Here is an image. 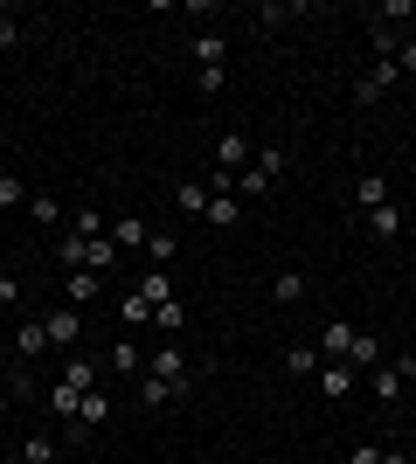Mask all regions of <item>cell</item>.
<instances>
[{
    "label": "cell",
    "instance_id": "cell-1",
    "mask_svg": "<svg viewBox=\"0 0 416 464\" xmlns=\"http://www.w3.org/2000/svg\"><path fill=\"white\" fill-rule=\"evenodd\" d=\"M277 174H285V146H257V153H250V167L237 174V201H257V194H271Z\"/></svg>",
    "mask_w": 416,
    "mask_h": 464
},
{
    "label": "cell",
    "instance_id": "cell-2",
    "mask_svg": "<svg viewBox=\"0 0 416 464\" xmlns=\"http://www.w3.org/2000/svg\"><path fill=\"white\" fill-rule=\"evenodd\" d=\"M402 83V70H396V56H375L368 70H361V83H354V104H375V97H389Z\"/></svg>",
    "mask_w": 416,
    "mask_h": 464
},
{
    "label": "cell",
    "instance_id": "cell-3",
    "mask_svg": "<svg viewBox=\"0 0 416 464\" xmlns=\"http://www.w3.org/2000/svg\"><path fill=\"white\" fill-rule=\"evenodd\" d=\"M146 374H160V382H174V388H195V368H188V347H180V340H167Z\"/></svg>",
    "mask_w": 416,
    "mask_h": 464
},
{
    "label": "cell",
    "instance_id": "cell-4",
    "mask_svg": "<svg viewBox=\"0 0 416 464\" xmlns=\"http://www.w3.org/2000/svg\"><path fill=\"white\" fill-rule=\"evenodd\" d=\"M410 374H416V361H410V353L382 361V368H375V382H368V388H375V402H402V382H410Z\"/></svg>",
    "mask_w": 416,
    "mask_h": 464
},
{
    "label": "cell",
    "instance_id": "cell-5",
    "mask_svg": "<svg viewBox=\"0 0 416 464\" xmlns=\"http://www.w3.org/2000/svg\"><path fill=\"white\" fill-rule=\"evenodd\" d=\"M250 153H257V146H250L243 132H222V146H216V174H222V180H237L243 167H250Z\"/></svg>",
    "mask_w": 416,
    "mask_h": 464
},
{
    "label": "cell",
    "instance_id": "cell-6",
    "mask_svg": "<svg viewBox=\"0 0 416 464\" xmlns=\"http://www.w3.org/2000/svg\"><path fill=\"white\" fill-rule=\"evenodd\" d=\"M42 333H49V347H77V333H83L77 305H56V312H42Z\"/></svg>",
    "mask_w": 416,
    "mask_h": 464
},
{
    "label": "cell",
    "instance_id": "cell-7",
    "mask_svg": "<svg viewBox=\"0 0 416 464\" xmlns=\"http://www.w3.org/2000/svg\"><path fill=\"white\" fill-rule=\"evenodd\" d=\"M111 243H119V250H146V243H153V222H146V215H119V222H111Z\"/></svg>",
    "mask_w": 416,
    "mask_h": 464
},
{
    "label": "cell",
    "instance_id": "cell-8",
    "mask_svg": "<svg viewBox=\"0 0 416 464\" xmlns=\"http://www.w3.org/2000/svg\"><path fill=\"white\" fill-rule=\"evenodd\" d=\"M313 382H319V395H326V402H347V395H354V368H347V361H326Z\"/></svg>",
    "mask_w": 416,
    "mask_h": 464
},
{
    "label": "cell",
    "instance_id": "cell-9",
    "mask_svg": "<svg viewBox=\"0 0 416 464\" xmlns=\"http://www.w3.org/2000/svg\"><path fill=\"white\" fill-rule=\"evenodd\" d=\"M277 361H285V374H292V382H313V374L326 368V361H319V347H305V340H292Z\"/></svg>",
    "mask_w": 416,
    "mask_h": 464
},
{
    "label": "cell",
    "instance_id": "cell-10",
    "mask_svg": "<svg viewBox=\"0 0 416 464\" xmlns=\"http://www.w3.org/2000/svg\"><path fill=\"white\" fill-rule=\"evenodd\" d=\"M195 388H174V382H160V374H139V402L146 409H167V402H188Z\"/></svg>",
    "mask_w": 416,
    "mask_h": 464
},
{
    "label": "cell",
    "instance_id": "cell-11",
    "mask_svg": "<svg viewBox=\"0 0 416 464\" xmlns=\"http://www.w3.org/2000/svg\"><path fill=\"white\" fill-rule=\"evenodd\" d=\"M347 347H354V326H347V319L319 326V361H347Z\"/></svg>",
    "mask_w": 416,
    "mask_h": 464
},
{
    "label": "cell",
    "instance_id": "cell-12",
    "mask_svg": "<svg viewBox=\"0 0 416 464\" xmlns=\"http://www.w3.org/2000/svg\"><path fill=\"white\" fill-rule=\"evenodd\" d=\"M368 236H375V243H396V236H402V208H396V201L368 208Z\"/></svg>",
    "mask_w": 416,
    "mask_h": 464
},
{
    "label": "cell",
    "instance_id": "cell-13",
    "mask_svg": "<svg viewBox=\"0 0 416 464\" xmlns=\"http://www.w3.org/2000/svg\"><path fill=\"white\" fill-rule=\"evenodd\" d=\"M104 423H111V395H104V388H91V395L77 402V430H104Z\"/></svg>",
    "mask_w": 416,
    "mask_h": 464
},
{
    "label": "cell",
    "instance_id": "cell-14",
    "mask_svg": "<svg viewBox=\"0 0 416 464\" xmlns=\"http://www.w3.org/2000/svg\"><path fill=\"white\" fill-rule=\"evenodd\" d=\"M201 222H208V229H237L243 201H237V194H208V215H201Z\"/></svg>",
    "mask_w": 416,
    "mask_h": 464
},
{
    "label": "cell",
    "instance_id": "cell-15",
    "mask_svg": "<svg viewBox=\"0 0 416 464\" xmlns=\"http://www.w3.org/2000/svg\"><path fill=\"white\" fill-rule=\"evenodd\" d=\"M174 208L180 215H208V180H174Z\"/></svg>",
    "mask_w": 416,
    "mask_h": 464
},
{
    "label": "cell",
    "instance_id": "cell-16",
    "mask_svg": "<svg viewBox=\"0 0 416 464\" xmlns=\"http://www.w3.org/2000/svg\"><path fill=\"white\" fill-rule=\"evenodd\" d=\"M7 347H15V361H21V353H49V333H42V319H21Z\"/></svg>",
    "mask_w": 416,
    "mask_h": 464
},
{
    "label": "cell",
    "instance_id": "cell-17",
    "mask_svg": "<svg viewBox=\"0 0 416 464\" xmlns=\"http://www.w3.org/2000/svg\"><path fill=\"white\" fill-rule=\"evenodd\" d=\"M28 222L35 229H63V201L56 194H28Z\"/></svg>",
    "mask_w": 416,
    "mask_h": 464
},
{
    "label": "cell",
    "instance_id": "cell-18",
    "mask_svg": "<svg viewBox=\"0 0 416 464\" xmlns=\"http://www.w3.org/2000/svg\"><path fill=\"white\" fill-rule=\"evenodd\" d=\"M347 368H368V374L382 368V340H375V333H354V347H347Z\"/></svg>",
    "mask_w": 416,
    "mask_h": 464
},
{
    "label": "cell",
    "instance_id": "cell-19",
    "mask_svg": "<svg viewBox=\"0 0 416 464\" xmlns=\"http://www.w3.org/2000/svg\"><path fill=\"white\" fill-rule=\"evenodd\" d=\"M83 256H91V243H83L77 229H63L56 236V264H63V271H83Z\"/></svg>",
    "mask_w": 416,
    "mask_h": 464
},
{
    "label": "cell",
    "instance_id": "cell-20",
    "mask_svg": "<svg viewBox=\"0 0 416 464\" xmlns=\"http://www.w3.org/2000/svg\"><path fill=\"white\" fill-rule=\"evenodd\" d=\"M382 201H389V180H382V174H361L354 180V208L368 215V208H382Z\"/></svg>",
    "mask_w": 416,
    "mask_h": 464
},
{
    "label": "cell",
    "instance_id": "cell-21",
    "mask_svg": "<svg viewBox=\"0 0 416 464\" xmlns=\"http://www.w3.org/2000/svg\"><path fill=\"white\" fill-rule=\"evenodd\" d=\"M222 56H229V42H222L216 28H208V35H195V63H201V70H222Z\"/></svg>",
    "mask_w": 416,
    "mask_h": 464
},
{
    "label": "cell",
    "instance_id": "cell-22",
    "mask_svg": "<svg viewBox=\"0 0 416 464\" xmlns=\"http://www.w3.org/2000/svg\"><path fill=\"white\" fill-rule=\"evenodd\" d=\"M271 298H277V305H298V298H305V271H277L271 277Z\"/></svg>",
    "mask_w": 416,
    "mask_h": 464
},
{
    "label": "cell",
    "instance_id": "cell-23",
    "mask_svg": "<svg viewBox=\"0 0 416 464\" xmlns=\"http://www.w3.org/2000/svg\"><path fill=\"white\" fill-rule=\"evenodd\" d=\"M77 402H83V395H77L70 382H56V388H49V416H63V423H77Z\"/></svg>",
    "mask_w": 416,
    "mask_h": 464
},
{
    "label": "cell",
    "instance_id": "cell-24",
    "mask_svg": "<svg viewBox=\"0 0 416 464\" xmlns=\"http://www.w3.org/2000/svg\"><path fill=\"white\" fill-rule=\"evenodd\" d=\"M139 298H146V305H167V298H174V277H167V271H146V277H139Z\"/></svg>",
    "mask_w": 416,
    "mask_h": 464
},
{
    "label": "cell",
    "instance_id": "cell-25",
    "mask_svg": "<svg viewBox=\"0 0 416 464\" xmlns=\"http://www.w3.org/2000/svg\"><path fill=\"white\" fill-rule=\"evenodd\" d=\"M153 319H160V333H167V340H180V326H188V305H180V298H167V305H153Z\"/></svg>",
    "mask_w": 416,
    "mask_h": 464
},
{
    "label": "cell",
    "instance_id": "cell-26",
    "mask_svg": "<svg viewBox=\"0 0 416 464\" xmlns=\"http://www.w3.org/2000/svg\"><path fill=\"white\" fill-rule=\"evenodd\" d=\"M104 361H111V374H146V361H139V347H132V340H119V347L104 353Z\"/></svg>",
    "mask_w": 416,
    "mask_h": 464
},
{
    "label": "cell",
    "instance_id": "cell-27",
    "mask_svg": "<svg viewBox=\"0 0 416 464\" xmlns=\"http://www.w3.org/2000/svg\"><path fill=\"white\" fill-rule=\"evenodd\" d=\"M111 264H119V243H111V236H98V243H91V256H83V271H111Z\"/></svg>",
    "mask_w": 416,
    "mask_h": 464
},
{
    "label": "cell",
    "instance_id": "cell-28",
    "mask_svg": "<svg viewBox=\"0 0 416 464\" xmlns=\"http://www.w3.org/2000/svg\"><path fill=\"white\" fill-rule=\"evenodd\" d=\"M174 250H180V236L153 229V243H146V256H153V271H167V264H174Z\"/></svg>",
    "mask_w": 416,
    "mask_h": 464
},
{
    "label": "cell",
    "instance_id": "cell-29",
    "mask_svg": "<svg viewBox=\"0 0 416 464\" xmlns=\"http://www.w3.org/2000/svg\"><path fill=\"white\" fill-rule=\"evenodd\" d=\"M63 298H98V271H63Z\"/></svg>",
    "mask_w": 416,
    "mask_h": 464
},
{
    "label": "cell",
    "instance_id": "cell-30",
    "mask_svg": "<svg viewBox=\"0 0 416 464\" xmlns=\"http://www.w3.org/2000/svg\"><path fill=\"white\" fill-rule=\"evenodd\" d=\"M63 382L77 388V395H91V388H104V382H98V368H91V361H70V368H63Z\"/></svg>",
    "mask_w": 416,
    "mask_h": 464
},
{
    "label": "cell",
    "instance_id": "cell-31",
    "mask_svg": "<svg viewBox=\"0 0 416 464\" xmlns=\"http://www.w3.org/2000/svg\"><path fill=\"white\" fill-rule=\"evenodd\" d=\"M0 208H28V180L21 174H0Z\"/></svg>",
    "mask_w": 416,
    "mask_h": 464
},
{
    "label": "cell",
    "instance_id": "cell-32",
    "mask_svg": "<svg viewBox=\"0 0 416 464\" xmlns=\"http://www.w3.org/2000/svg\"><path fill=\"white\" fill-rule=\"evenodd\" d=\"M410 14H416V0H382V7H375L382 28H396V21H410Z\"/></svg>",
    "mask_w": 416,
    "mask_h": 464
},
{
    "label": "cell",
    "instance_id": "cell-33",
    "mask_svg": "<svg viewBox=\"0 0 416 464\" xmlns=\"http://www.w3.org/2000/svg\"><path fill=\"white\" fill-rule=\"evenodd\" d=\"M368 42H375V56H396V49H402L396 28H382V21H368Z\"/></svg>",
    "mask_w": 416,
    "mask_h": 464
},
{
    "label": "cell",
    "instance_id": "cell-34",
    "mask_svg": "<svg viewBox=\"0 0 416 464\" xmlns=\"http://www.w3.org/2000/svg\"><path fill=\"white\" fill-rule=\"evenodd\" d=\"M119 319H125V326H146V319H153V305H146V298H139V291H132V298H125V305H119Z\"/></svg>",
    "mask_w": 416,
    "mask_h": 464
},
{
    "label": "cell",
    "instance_id": "cell-35",
    "mask_svg": "<svg viewBox=\"0 0 416 464\" xmlns=\"http://www.w3.org/2000/svg\"><path fill=\"white\" fill-rule=\"evenodd\" d=\"M21 458H35V464H56V437H28V444H21Z\"/></svg>",
    "mask_w": 416,
    "mask_h": 464
},
{
    "label": "cell",
    "instance_id": "cell-36",
    "mask_svg": "<svg viewBox=\"0 0 416 464\" xmlns=\"http://www.w3.org/2000/svg\"><path fill=\"white\" fill-rule=\"evenodd\" d=\"M195 83H201V97H222V83H229V70H201Z\"/></svg>",
    "mask_w": 416,
    "mask_h": 464
},
{
    "label": "cell",
    "instance_id": "cell-37",
    "mask_svg": "<svg viewBox=\"0 0 416 464\" xmlns=\"http://www.w3.org/2000/svg\"><path fill=\"white\" fill-rule=\"evenodd\" d=\"M0 49H21V21L15 14H0Z\"/></svg>",
    "mask_w": 416,
    "mask_h": 464
},
{
    "label": "cell",
    "instance_id": "cell-38",
    "mask_svg": "<svg viewBox=\"0 0 416 464\" xmlns=\"http://www.w3.org/2000/svg\"><path fill=\"white\" fill-rule=\"evenodd\" d=\"M382 458H389V450H375V444H354V450H347V464H382Z\"/></svg>",
    "mask_w": 416,
    "mask_h": 464
},
{
    "label": "cell",
    "instance_id": "cell-39",
    "mask_svg": "<svg viewBox=\"0 0 416 464\" xmlns=\"http://www.w3.org/2000/svg\"><path fill=\"white\" fill-rule=\"evenodd\" d=\"M0 305H21V277H7V271H0Z\"/></svg>",
    "mask_w": 416,
    "mask_h": 464
},
{
    "label": "cell",
    "instance_id": "cell-40",
    "mask_svg": "<svg viewBox=\"0 0 416 464\" xmlns=\"http://www.w3.org/2000/svg\"><path fill=\"white\" fill-rule=\"evenodd\" d=\"M396 70H402V77H416V42H402V49H396Z\"/></svg>",
    "mask_w": 416,
    "mask_h": 464
},
{
    "label": "cell",
    "instance_id": "cell-41",
    "mask_svg": "<svg viewBox=\"0 0 416 464\" xmlns=\"http://www.w3.org/2000/svg\"><path fill=\"white\" fill-rule=\"evenodd\" d=\"M7 374H15V347H7V340H0V382H7Z\"/></svg>",
    "mask_w": 416,
    "mask_h": 464
},
{
    "label": "cell",
    "instance_id": "cell-42",
    "mask_svg": "<svg viewBox=\"0 0 416 464\" xmlns=\"http://www.w3.org/2000/svg\"><path fill=\"white\" fill-rule=\"evenodd\" d=\"M7 409H15V388L0 382V423H7Z\"/></svg>",
    "mask_w": 416,
    "mask_h": 464
},
{
    "label": "cell",
    "instance_id": "cell-43",
    "mask_svg": "<svg viewBox=\"0 0 416 464\" xmlns=\"http://www.w3.org/2000/svg\"><path fill=\"white\" fill-rule=\"evenodd\" d=\"M15 464H35V458H15Z\"/></svg>",
    "mask_w": 416,
    "mask_h": 464
}]
</instances>
